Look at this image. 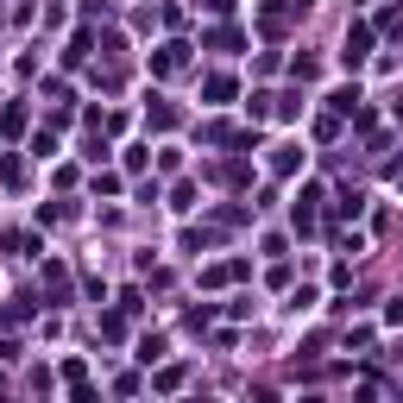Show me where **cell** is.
<instances>
[{"label":"cell","instance_id":"obj_1","mask_svg":"<svg viewBox=\"0 0 403 403\" xmlns=\"http://www.w3.org/2000/svg\"><path fill=\"white\" fill-rule=\"evenodd\" d=\"M365 45H372V32H353V38H347V63H359V57H365Z\"/></svg>","mask_w":403,"mask_h":403}]
</instances>
